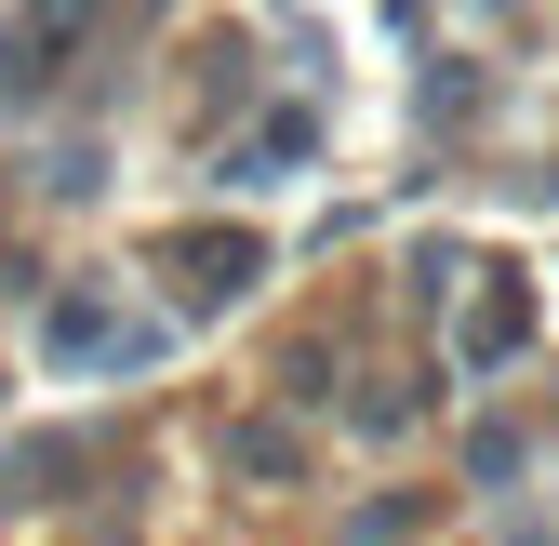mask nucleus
<instances>
[{
    "mask_svg": "<svg viewBox=\"0 0 559 546\" xmlns=\"http://www.w3.org/2000/svg\"><path fill=\"white\" fill-rule=\"evenodd\" d=\"M40 347H53V373H147V360H160V320H133V307H107V294H67V307L40 320Z\"/></svg>",
    "mask_w": 559,
    "mask_h": 546,
    "instance_id": "nucleus-1",
    "label": "nucleus"
}]
</instances>
